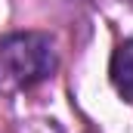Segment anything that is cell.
Segmentation results:
<instances>
[{"label": "cell", "mask_w": 133, "mask_h": 133, "mask_svg": "<svg viewBox=\"0 0 133 133\" xmlns=\"http://www.w3.org/2000/svg\"><path fill=\"white\" fill-rule=\"evenodd\" d=\"M53 40L40 31H12L0 37V81L16 90H31L56 74Z\"/></svg>", "instance_id": "obj_1"}, {"label": "cell", "mask_w": 133, "mask_h": 133, "mask_svg": "<svg viewBox=\"0 0 133 133\" xmlns=\"http://www.w3.org/2000/svg\"><path fill=\"white\" fill-rule=\"evenodd\" d=\"M108 77H111V87L118 90V96L124 102H133V37L115 46L111 62H108Z\"/></svg>", "instance_id": "obj_2"}, {"label": "cell", "mask_w": 133, "mask_h": 133, "mask_svg": "<svg viewBox=\"0 0 133 133\" xmlns=\"http://www.w3.org/2000/svg\"><path fill=\"white\" fill-rule=\"evenodd\" d=\"M130 3H133V0H130Z\"/></svg>", "instance_id": "obj_3"}]
</instances>
